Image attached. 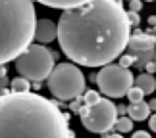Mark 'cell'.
I'll return each mask as SVG.
<instances>
[{"label": "cell", "mask_w": 156, "mask_h": 138, "mask_svg": "<svg viewBox=\"0 0 156 138\" xmlns=\"http://www.w3.org/2000/svg\"><path fill=\"white\" fill-rule=\"evenodd\" d=\"M131 23L118 0H91L77 8L62 10L58 42L73 63L102 67L127 48Z\"/></svg>", "instance_id": "6da1fadb"}, {"label": "cell", "mask_w": 156, "mask_h": 138, "mask_svg": "<svg viewBox=\"0 0 156 138\" xmlns=\"http://www.w3.org/2000/svg\"><path fill=\"white\" fill-rule=\"evenodd\" d=\"M69 115L35 92L0 94V138H73Z\"/></svg>", "instance_id": "7a4b0ae2"}, {"label": "cell", "mask_w": 156, "mask_h": 138, "mask_svg": "<svg viewBox=\"0 0 156 138\" xmlns=\"http://www.w3.org/2000/svg\"><path fill=\"white\" fill-rule=\"evenodd\" d=\"M37 21L33 0H0V65L27 50Z\"/></svg>", "instance_id": "3957f363"}, {"label": "cell", "mask_w": 156, "mask_h": 138, "mask_svg": "<svg viewBox=\"0 0 156 138\" xmlns=\"http://www.w3.org/2000/svg\"><path fill=\"white\" fill-rule=\"evenodd\" d=\"M48 90L58 102H68L85 94V75L75 63H58L48 75Z\"/></svg>", "instance_id": "277c9868"}, {"label": "cell", "mask_w": 156, "mask_h": 138, "mask_svg": "<svg viewBox=\"0 0 156 138\" xmlns=\"http://www.w3.org/2000/svg\"><path fill=\"white\" fill-rule=\"evenodd\" d=\"M54 65V52L43 44H29L25 52L16 58V69L21 77L29 81H44L52 73Z\"/></svg>", "instance_id": "5b68a950"}, {"label": "cell", "mask_w": 156, "mask_h": 138, "mask_svg": "<svg viewBox=\"0 0 156 138\" xmlns=\"http://www.w3.org/2000/svg\"><path fill=\"white\" fill-rule=\"evenodd\" d=\"M81 115V125L85 127L89 133L97 134H106L108 130L114 129V125L118 121V106L110 100L100 98L97 104L85 106L79 111Z\"/></svg>", "instance_id": "8992f818"}, {"label": "cell", "mask_w": 156, "mask_h": 138, "mask_svg": "<svg viewBox=\"0 0 156 138\" xmlns=\"http://www.w3.org/2000/svg\"><path fill=\"white\" fill-rule=\"evenodd\" d=\"M97 85L100 92L108 98H122L129 92V88L135 85L133 73L119 63L102 65V69L97 73Z\"/></svg>", "instance_id": "52a82bcc"}, {"label": "cell", "mask_w": 156, "mask_h": 138, "mask_svg": "<svg viewBox=\"0 0 156 138\" xmlns=\"http://www.w3.org/2000/svg\"><path fill=\"white\" fill-rule=\"evenodd\" d=\"M58 39V23L52 19H39L35 27V40L41 44H48Z\"/></svg>", "instance_id": "ba28073f"}, {"label": "cell", "mask_w": 156, "mask_h": 138, "mask_svg": "<svg viewBox=\"0 0 156 138\" xmlns=\"http://www.w3.org/2000/svg\"><path fill=\"white\" fill-rule=\"evenodd\" d=\"M127 48H129V52L154 50L156 48V35H151V33H135V35H131Z\"/></svg>", "instance_id": "9c48e42d"}, {"label": "cell", "mask_w": 156, "mask_h": 138, "mask_svg": "<svg viewBox=\"0 0 156 138\" xmlns=\"http://www.w3.org/2000/svg\"><path fill=\"white\" fill-rule=\"evenodd\" d=\"M151 106L147 102H139V104H129L127 107V115L133 119V121H147L148 115H151Z\"/></svg>", "instance_id": "30bf717a"}, {"label": "cell", "mask_w": 156, "mask_h": 138, "mask_svg": "<svg viewBox=\"0 0 156 138\" xmlns=\"http://www.w3.org/2000/svg\"><path fill=\"white\" fill-rule=\"evenodd\" d=\"M35 2L46 6V8H54V10H69V8H77L81 4H87L91 0H35Z\"/></svg>", "instance_id": "8fae6325"}, {"label": "cell", "mask_w": 156, "mask_h": 138, "mask_svg": "<svg viewBox=\"0 0 156 138\" xmlns=\"http://www.w3.org/2000/svg\"><path fill=\"white\" fill-rule=\"evenodd\" d=\"M135 85L139 86L145 94H152L156 90V79H154L152 73H141L135 79Z\"/></svg>", "instance_id": "7c38bea8"}, {"label": "cell", "mask_w": 156, "mask_h": 138, "mask_svg": "<svg viewBox=\"0 0 156 138\" xmlns=\"http://www.w3.org/2000/svg\"><path fill=\"white\" fill-rule=\"evenodd\" d=\"M135 56V67L145 69L147 63H151L156 59V48L154 50H145V52H131Z\"/></svg>", "instance_id": "4fadbf2b"}, {"label": "cell", "mask_w": 156, "mask_h": 138, "mask_svg": "<svg viewBox=\"0 0 156 138\" xmlns=\"http://www.w3.org/2000/svg\"><path fill=\"white\" fill-rule=\"evenodd\" d=\"M10 88H12V92H31V82H29V79L20 75L10 81Z\"/></svg>", "instance_id": "5bb4252c"}, {"label": "cell", "mask_w": 156, "mask_h": 138, "mask_svg": "<svg viewBox=\"0 0 156 138\" xmlns=\"http://www.w3.org/2000/svg\"><path fill=\"white\" fill-rule=\"evenodd\" d=\"M114 130L116 133H122V134H127L133 130V119L127 117V115H122V117H118V121L116 125H114Z\"/></svg>", "instance_id": "9a60e30c"}, {"label": "cell", "mask_w": 156, "mask_h": 138, "mask_svg": "<svg viewBox=\"0 0 156 138\" xmlns=\"http://www.w3.org/2000/svg\"><path fill=\"white\" fill-rule=\"evenodd\" d=\"M125 96H127L129 104H139V102H143V98H145V92H143L141 88L135 85V86H131V88H129V92L125 94Z\"/></svg>", "instance_id": "2e32d148"}, {"label": "cell", "mask_w": 156, "mask_h": 138, "mask_svg": "<svg viewBox=\"0 0 156 138\" xmlns=\"http://www.w3.org/2000/svg\"><path fill=\"white\" fill-rule=\"evenodd\" d=\"M83 100H85V106H93V104H97V102L100 100V94L97 90H85Z\"/></svg>", "instance_id": "e0dca14e"}, {"label": "cell", "mask_w": 156, "mask_h": 138, "mask_svg": "<svg viewBox=\"0 0 156 138\" xmlns=\"http://www.w3.org/2000/svg\"><path fill=\"white\" fill-rule=\"evenodd\" d=\"M83 107H85V100H83V96H79V98H73V100H71V104H69V109L73 111V113H79Z\"/></svg>", "instance_id": "ac0fdd59"}, {"label": "cell", "mask_w": 156, "mask_h": 138, "mask_svg": "<svg viewBox=\"0 0 156 138\" xmlns=\"http://www.w3.org/2000/svg\"><path fill=\"white\" fill-rule=\"evenodd\" d=\"M119 65H123V67H131V65H135V56L133 54H125V56L119 58Z\"/></svg>", "instance_id": "d6986e66"}, {"label": "cell", "mask_w": 156, "mask_h": 138, "mask_svg": "<svg viewBox=\"0 0 156 138\" xmlns=\"http://www.w3.org/2000/svg\"><path fill=\"white\" fill-rule=\"evenodd\" d=\"M127 19L131 23V27H137L141 23V17H139V12H133V10H129L127 12Z\"/></svg>", "instance_id": "ffe728a7"}, {"label": "cell", "mask_w": 156, "mask_h": 138, "mask_svg": "<svg viewBox=\"0 0 156 138\" xmlns=\"http://www.w3.org/2000/svg\"><path fill=\"white\" fill-rule=\"evenodd\" d=\"M129 10L141 12V10H143V0H131V2H129Z\"/></svg>", "instance_id": "44dd1931"}, {"label": "cell", "mask_w": 156, "mask_h": 138, "mask_svg": "<svg viewBox=\"0 0 156 138\" xmlns=\"http://www.w3.org/2000/svg\"><path fill=\"white\" fill-rule=\"evenodd\" d=\"M8 86H10V81H8V77H0V94H4Z\"/></svg>", "instance_id": "7402d4cb"}, {"label": "cell", "mask_w": 156, "mask_h": 138, "mask_svg": "<svg viewBox=\"0 0 156 138\" xmlns=\"http://www.w3.org/2000/svg\"><path fill=\"white\" fill-rule=\"evenodd\" d=\"M131 138H152V136H151V133H147V130H137V133H133Z\"/></svg>", "instance_id": "603a6c76"}, {"label": "cell", "mask_w": 156, "mask_h": 138, "mask_svg": "<svg viewBox=\"0 0 156 138\" xmlns=\"http://www.w3.org/2000/svg\"><path fill=\"white\" fill-rule=\"evenodd\" d=\"M148 127H151V130H154V133H156V111H152L151 119H148Z\"/></svg>", "instance_id": "cb8c5ba5"}, {"label": "cell", "mask_w": 156, "mask_h": 138, "mask_svg": "<svg viewBox=\"0 0 156 138\" xmlns=\"http://www.w3.org/2000/svg\"><path fill=\"white\" fill-rule=\"evenodd\" d=\"M145 69H147V73H152L154 75L156 73V59H154V62H151V63H147Z\"/></svg>", "instance_id": "d4e9b609"}, {"label": "cell", "mask_w": 156, "mask_h": 138, "mask_svg": "<svg viewBox=\"0 0 156 138\" xmlns=\"http://www.w3.org/2000/svg\"><path fill=\"white\" fill-rule=\"evenodd\" d=\"M125 113H127V107H125V106H118V115L122 117V115H125Z\"/></svg>", "instance_id": "484cf974"}, {"label": "cell", "mask_w": 156, "mask_h": 138, "mask_svg": "<svg viewBox=\"0 0 156 138\" xmlns=\"http://www.w3.org/2000/svg\"><path fill=\"white\" fill-rule=\"evenodd\" d=\"M6 71H8L6 69V63H2L0 65V77H6Z\"/></svg>", "instance_id": "4316f807"}, {"label": "cell", "mask_w": 156, "mask_h": 138, "mask_svg": "<svg viewBox=\"0 0 156 138\" xmlns=\"http://www.w3.org/2000/svg\"><path fill=\"white\" fill-rule=\"evenodd\" d=\"M106 138H123V134L122 133H116V134H104Z\"/></svg>", "instance_id": "83f0119b"}, {"label": "cell", "mask_w": 156, "mask_h": 138, "mask_svg": "<svg viewBox=\"0 0 156 138\" xmlns=\"http://www.w3.org/2000/svg\"><path fill=\"white\" fill-rule=\"evenodd\" d=\"M148 106H151V109H152V111H156V98H152L151 102H148Z\"/></svg>", "instance_id": "f1b7e54d"}, {"label": "cell", "mask_w": 156, "mask_h": 138, "mask_svg": "<svg viewBox=\"0 0 156 138\" xmlns=\"http://www.w3.org/2000/svg\"><path fill=\"white\" fill-rule=\"evenodd\" d=\"M148 23H151L152 27H156V15H151V17H148Z\"/></svg>", "instance_id": "f546056e"}, {"label": "cell", "mask_w": 156, "mask_h": 138, "mask_svg": "<svg viewBox=\"0 0 156 138\" xmlns=\"http://www.w3.org/2000/svg\"><path fill=\"white\" fill-rule=\"evenodd\" d=\"M143 2H154V0H143Z\"/></svg>", "instance_id": "4dcf8cb0"}, {"label": "cell", "mask_w": 156, "mask_h": 138, "mask_svg": "<svg viewBox=\"0 0 156 138\" xmlns=\"http://www.w3.org/2000/svg\"><path fill=\"white\" fill-rule=\"evenodd\" d=\"M154 35H156V27H154Z\"/></svg>", "instance_id": "1f68e13d"}, {"label": "cell", "mask_w": 156, "mask_h": 138, "mask_svg": "<svg viewBox=\"0 0 156 138\" xmlns=\"http://www.w3.org/2000/svg\"><path fill=\"white\" fill-rule=\"evenodd\" d=\"M127 2H131V0H127Z\"/></svg>", "instance_id": "d6a6232c"}]
</instances>
